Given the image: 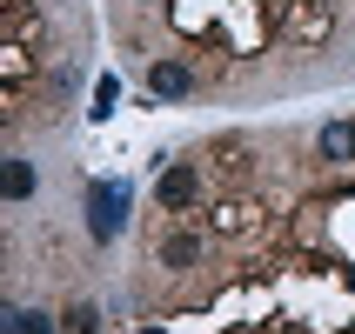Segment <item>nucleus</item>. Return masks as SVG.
Masks as SVG:
<instances>
[{"mask_svg":"<svg viewBox=\"0 0 355 334\" xmlns=\"http://www.w3.org/2000/svg\"><path fill=\"white\" fill-rule=\"evenodd\" d=\"M121 221H128V187H121V180H94V187H87V234L114 241Z\"/></svg>","mask_w":355,"mask_h":334,"instance_id":"f257e3e1","label":"nucleus"},{"mask_svg":"<svg viewBox=\"0 0 355 334\" xmlns=\"http://www.w3.org/2000/svg\"><path fill=\"white\" fill-rule=\"evenodd\" d=\"M195 201H201V167H195V160H175V167L155 180V207L181 214V207H195Z\"/></svg>","mask_w":355,"mask_h":334,"instance_id":"f03ea898","label":"nucleus"},{"mask_svg":"<svg viewBox=\"0 0 355 334\" xmlns=\"http://www.w3.org/2000/svg\"><path fill=\"white\" fill-rule=\"evenodd\" d=\"M315 160L322 167H355V120H329L315 134Z\"/></svg>","mask_w":355,"mask_h":334,"instance_id":"7ed1b4c3","label":"nucleus"},{"mask_svg":"<svg viewBox=\"0 0 355 334\" xmlns=\"http://www.w3.org/2000/svg\"><path fill=\"white\" fill-rule=\"evenodd\" d=\"M148 94H161V100H188V94H195V74H188L181 60H155V67H148Z\"/></svg>","mask_w":355,"mask_h":334,"instance_id":"20e7f679","label":"nucleus"},{"mask_svg":"<svg viewBox=\"0 0 355 334\" xmlns=\"http://www.w3.org/2000/svg\"><path fill=\"white\" fill-rule=\"evenodd\" d=\"M195 261H201V234H168L161 241V268L181 275V268H195Z\"/></svg>","mask_w":355,"mask_h":334,"instance_id":"39448f33","label":"nucleus"},{"mask_svg":"<svg viewBox=\"0 0 355 334\" xmlns=\"http://www.w3.org/2000/svg\"><path fill=\"white\" fill-rule=\"evenodd\" d=\"M27 194H34V160H7V201H14V207H20V201H27Z\"/></svg>","mask_w":355,"mask_h":334,"instance_id":"423d86ee","label":"nucleus"},{"mask_svg":"<svg viewBox=\"0 0 355 334\" xmlns=\"http://www.w3.org/2000/svg\"><path fill=\"white\" fill-rule=\"evenodd\" d=\"M7 334H54V315H40V308H14V315H7Z\"/></svg>","mask_w":355,"mask_h":334,"instance_id":"0eeeda50","label":"nucleus"},{"mask_svg":"<svg viewBox=\"0 0 355 334\" xmlns=\"http://www.w3.org/2000/svg\"><path fill=\"white\" fill-rule=\"evenodd\" d=\"M295 34L302 40H329V14H322V7H315V14L302 7V14H295Z\"/></svg>","mask_w":355,"mask_h":334,"instance_id":"6e6552de","label":"nucleus"},{"mask_svg":"<svg viewBox=\"0 0 355 334\" xmlns=\"http://www.w3.org/2000/svg\"><path fill=\"white\" fill-rule=\"evenodd\" d=\"M67 334H101V315L94 308H74V315H67Z\"/></svg>","mask_w":355,"mask_h":334,"instance_id":"1a4fd4ad","label":"nucleus"},{"mask_svg":"<svg viewBox=\"0 0 355 334\" xmlns=\"http://www.w3.org/2000/svg\"><path fill=\"white\" fill-rule=\"evenodd\" d=\"M114 94H121L114 80H101V87H94V120H107V114H114Z\"/></svg>","mask_w":355,"mask_h":334,"instance_id":"9d476101","label":"nucleus"},{"mask_svg":"<svg viewBox=\"0 0 355 334\" xmlns=\"http://www.w3.org/2000/svg\"><path fill=\"white\" fill-rule=\"evenodd\" d=\"M215 228H228V234H235V228H248V207H241V201H228V207L215 214Z\"/></svg>","mask_w":355,"mask_h":334,"instance_id":"9b49d317","label":"nucleus"},{"mask_svg":"<svg viewBox=\"0 0 355 334\" xmlns=\"http://www.w3.org/2000/svg\"><path fill=\"white\" fill-rule=\"evenodd\" d=\"M141 334H161V328H141Z\"/></svg>","mask_w":355,"mask_h":334,"instance_id":"f8f14e48","label":"nucleus"}]
</instances>
